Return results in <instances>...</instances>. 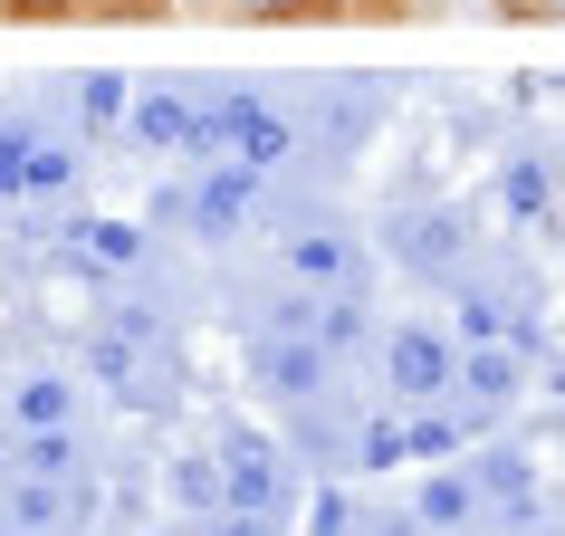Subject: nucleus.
<instances>
[{
  "label": "nucleus",
  "instance_id": "0eeeda50",
  "mask_svg": "<svg viewBox=\"0 0 565 536\" xmlns=\"http://www.w3.org/2000/svg\"><path fill=\"white\" fill-rule=\"evenodd\" d=\"M278 278H298V288H317V298H364L374 259H364V239L335 231V221H288V239H278Z\"/></svg>",
  "mask_w": 565,
  "mask_h": 536
},
{
  "label": "nucleus",
  "instance_id": "dca6fc26",
  "mask_svg": "<svg viewBox=\"0 0 565 536\" xmlns=\"http://www.w3.org/2000/svg\"><path fill=\"white\" fill-rule=\"evenodd\" d=\"M0 20H96V0H0Z\"/></svg>",
  "mask_w": 565,
  "mask_h": 536
},
{
  "label": "nucleus",
  "instance_id": "39448f33",
  "mask_svg": "<svg viewBox=\"0 0 565 536\" xmlns=\"http://www.w3.org/2000/svg\"><path fill=\"white\" fill-rule=\"evenodd\" d=\"M384 403L393 412H431V403H460V345L441 326H393L384 335Z\"/></svg>",
  "mask_w": 565,
  "mask_h": 536
},
{
  "label": "nucleus",
  "instance_id": "2eb2a0df",
  "mask_svg": "<svg viewBox=\"0 0 565 536\" xmlns=\"http://www.w3.org/2000/svg\"><path fill=\"white\" fill-rule=\"evenodd\" d=\"M202 536H288V517L278 507H221V517H202Z\"/></svg>",
  "mask_w": 565,
  "mask_h": 536
},
{
  "label": "nucleus",
  "instance_id": "6ab92c4d",
  "mask_svg": "<svg viewBox=\"0 0 565 536\" xmlns=\"http://www.w3.org/2000/svg\"><path fill=\"white\" fill-rule=\"evenodd\" d=\"M231 10H259V0H231Z\"/></svg>",
  "mask_w": 565,
  "mask_h": 536
},
{
  "label": "nucleus",
  "instance_id": "f8f14e48",
  "mask_svg": "<svg viewBox=\"0 0 565 536\" xmlns=\"http://www.w3.org/2000/svg\"><path fill=\"white\" fill-rule=\"evenodd\" d=\"M518 384H527V345H470V355H460V403H470V412L518 403Z\"/></svg>",
  "mask_w": 565,
  "mask_h": 536
},
{
  "label": "nucleus",
  "instance_id": "20e7f679",
  "mask_svg": "<svg viewBox=\"0 0 565 536\" xmlns=\"http://www.w3.org/2000/svg\"><path fill=\"white\" fill-rule=\"evenodd\" d=\"M384 239H393V259L413 268V278H431V288H460V278L479 268V231H470V211H460V202H413V211H393Z\"/></svg>",
  "mask_w": 565,
  "mask_h": 536
},
{
  "label": "nucleus",
  "instance_id": "9b49d317",
  "mask_svg": "<svg viewBox=\"0 0 565 536\" xmlns=\"http://www.w3.org/2000/svg\"><path fill=\"white\" fill-rule=\"evenodd\" d=\"M163 499H173L182 517H221V507H231V470H221V441H211V450H173V460H163Z\"/></svg>",
  "mask_w": 565,
  "mask_h": 536
},
{
  "label": "nucleus",
  "instance_id": "f3484780",
  "mask_svg": "<svg viewBox=\"0 0 565 536\" xmlns=\"http://www.w3.org/2000/svg\"><path fill=\"white\" fill-rule=\"evenodd\" d=\"M546 192H556L546 163H518V173H508V202H518V211H546Z\"/></svg>",
  "mask_w": 565,
  "mask_h": 536
},
{
  "label": "nucleus",
  "instance_id": "1a4fd4ad",
  "mask_svg": "<svg viewBox=\"0 0 565 536\" xmlns=\"http://www.w3.org/2000/svg\"><path fill=\"white\" fill-rule=\"evenodd\" d=\"M10 431H77V374L20 364L10 374Z\"/></svg>",
  "mask_w": 565,
  "mask_h": 536
},
{
  "label": "nucleus",
  "instance_id": "ddd939ff",
  "mask_svg": "<svg viewBox=\"0 0 565 536\" xmlns=\"http://www.w3.org/2000/svg\"><path fill=\"white\" fill-rule=\"evenodd\" d=\"M58 87H67V125H87V135L135 125V77H116V67H77V77H58Z\"/></svg>",
  "mask_w": 565,
  "mask_h": 536
},
{
  "label": "nucleus",
  "instance_id": "f03ea898",
  "mask_svg": "<svg viewBox=\"0 0 565 536\" xmlns=\"http://www.w3.org/2000/svg\"><path fill=\"white\" fill-rule=\"evenodd\" d=\"M335 345L317 326H249L239 335V374H249V393H268L278 412H298V403H317V393H335Z\"/></svg>",
  "mask_w": 565,
  "mask_h": 536
},
{
  "label": "nucleus",
  "instance_id": "6e6552de",
  "mask_svg": "<svg viewBox=\"0 0 565 536\" xmlns=\"http://www.w3.org/2000/svg\"><path fill=\"white\" fill-rule=\"evenodd\" d=\"M221 470H231V507H298V479H288V450L268 441V431H249V421H231L221 431Z\"/></svg>",
  "mask_w": 565,
  "mask_h": 536
},
{
  "label": "nucleus",
  "instance_id": "423d86ee",
  "mask_svg": "<svg viewBox=\"0 0 565 536\" xmlns=\"http://www.w3.org/2000/svg\"><path fill=\"white\" fill-rule=\"evenodd\" d=\"M77 182V135L49 116H10L0 125V202H58Z\"/></svg>",
  "mask_w": 565,
  "mask_h": 536
},
{
  "label": "nucleus",
  "instance_id": "7ed1b4c3",
  "mask_svg": "<svg viewBox=\"0 0 565 536\" xmlns=\"http://www.w3.org/2000/svg\"><path fill=\"white\" fill-rule=\"evenodd\" d=\"M460 298V335L470 345H527V317H536V268L508 259V249H479V268L450 288Z\"/></svg>",
  "mask_w": 565,
  "mask_h": 536
},
{
  "label": "nucleus",
  "instance_id": "4468645a",
  "mask_svg": "<svg viewBox=\"0 0 565 536\" xmlns=\"http://www.w3.org/2000/svg\"><path fill=\"white\" fill-rule=\"evenodd\" d=\"M0 470H20V479H96L77 431H10V460H0Z\"/></svg>",
  "mask_w": 565,
  "mask_h": 536
},
{
  "label": "nucleus",
  "instance_id": "a211bd4d",
  "mask_svg": "<svg viewBox=\"0 0 565 536\" xmlns=\"http://www.w3.org/2000/svg\"><path fill=\"white\" fill-rule=\"evenodd\" d=\"M173 0H96V20H163Z\"/></svg>",
  "mask_w": 565,
  "mask_h": 536
},
{
  "label": "nucleus",
  "instance_id": "f257e3e1",
  "mask_svg": "<svg viewBox=\"0 0 565 536\" xmlns=\"http://www.w3.org/2000/svg\"><path fill=\"white\" fill-rule=\"evenodd\" d=\"M87 374L116 393V403H135V412L173 403V393H182V345H173V326H163V307L125 298L116 317H96V335H87Z\"/></svg>",
  "mask_w": 565,
  "mask_h": 536
},
{
  "label": "nucleus",
  "instance_id": "9d476101",
  "mask_svg": "<svg viewBox=\"0 0 565 536\" xmlns=\"http://www.w3.org/2000/svg\"><path fill=\"white\" fill-rule=\"evenodd\" d=\"M145 231L135 221H77L67 231V268H87V278H145Z\"/></svg>",
  "mask_w": 565,
  "mask_h": 536
}]
</instances>
